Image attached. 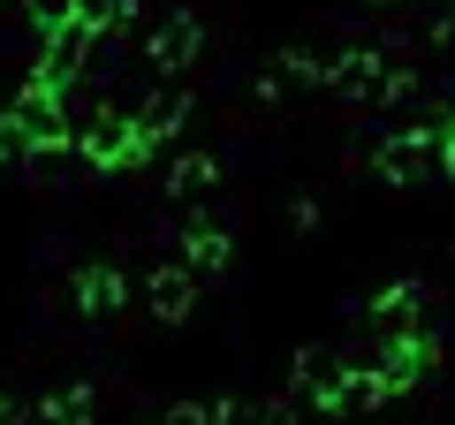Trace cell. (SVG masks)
I'll return each mask as SVG.
<instances>
[{
  "label": "cell",
  "mask_w": 455,
  "mask_h": 425,
  "mask_svg": "<svg viewBox=\"0 0 455 425\" xmlns=\"http://www.w3.org/2000/svg\"><path fill=\"white\" fill-rule=\"evenodd\" d=\"M23 8H31L38 38H53V31H61V23H68V16H76V0H23Z\"/></svg>",
  "instance_id": "cell-11"
},
{
  "label": "cell",
  "mask_w": 455,
  "mask_h": 425,
  "mask_svg": "<svg viewBox=\"0 0 455 425\" xmlns=\"http://www.w3.org/2000/svg\"><path fill=\"white\" fill-rule=\"evenodd\" d=\"M228 266V236L212 229V221H182V274H220Z\"/></svg>",
  "instance_id": "cell-5"
},
{
  "label": "cell",
  "mask_w": 455,
  "mask_h": 425,
  "mask_svg": "<svg viewBox=\"0 0 455 425\" xmlns=\"http://www.w3.org/2000/svg\"><path fill=\"white\" fill-rule=\"evenodd\" d=\"M145 304H152V319H167V327H175L182 311L197 304V281L182 274V266H160V274L145 281Z\"/></svg>",
  "instance_id": "cell-6"
},
{
  "label": "cell",
  "mask_w": 455,
  "mask_h": 425,
  "mask_svg": "<svg viewBox=\"0 0 455 425\" xmlns=\"http://www.w3.org/2000/svg\"><path fill=\"white\" fill-rule=\"evenodd\" d=\"M76 152L92 167H137L145 160V137H137V122H130V107H122V99H107V107H99L92 122H84V137H76Z\"/></svg>",
  "instance_id": "cell-1"
},
{
  "label": "cell",
  "mask_w": 455,
  "mask_h": 425,
  "mask_svg": "<svg viewBox=\"0 0 455 425\" xmlns=\"http://www.w3.org/2000/svg\"><path fill=\"white\" fill-rule=\"evenodd\" d=\"M160 425H205V410H197V403H175V410H167Z\"/></svg>",
  "instance_id": "cell-13"
},
{
  "label": "cell",
  "mask_w": 455,
  "mask_h": 425,
  "mask_svg": "<svg viewBox=\"0 0 455 425\" xmlns=\"http://www.w3.org/2000/svg\"><path fill=\"white\" fill-rule=\"evenodd\" d=\"M0 425H23V403H16V395H0Z\"/></svg>",
  "instance_id": "cell-14"
},
{
  "label": "cell",
  "mask_w": 455,
  "mask_h": 425,
  "mask_svg": "<svg viewBox=\"0 0 455 425\" xmlns=\"http://www.w3.org/2000/svg\"><path fill=\"white\" fill-rule=\"evenodd\" d=\"M379 175H387V182H425V175H433V130H403V137H387V145H379Z\"/></svg>",
  "instance_id": "cell-3"
},
{
  "label": "cell",
  "mask_w": 455,
  "mask_h": 425,
  "mask_svg": "<svg viewBox=\"0 0 455 425\" xmlns=\"http://www.w3.org/2000/svg\"><path fill=\"white\" fill-rule=\"evenodd\" d=\"M130 304V281H122V266H84L76 274V311H92V319H107V311Z\"/></svg>",
  "instance_id": "cell-4"
},
{
  "label": "cell",
  "mask_w": 455,
  "mask_h": 425,
  "mask_svg": "<svg viewBox=\"0 0 455 425\" xmlns=\"http://www.w3.org/2000/svg\"><path fill=\"white\" fill-rule=\"evenodd\" d=\"M326 76H334L341 92H372V84H379V53H372V46H357V53H341Z\"/></svg>",
  "instance_id": "cell-9"
},
{
  "label": "cell",
  "mask_w": 455,
  "mask_h": 425,
  "mask_svg": "<svg viewBox=\"0 0 455 425\" xmlns=\"http://www.w3.org/2000/svg\"><path fill=\"white\" fill-rule=\"evenodd\" d=\"M182 61H197V16H167L152 38V68H182Z\"/></svg>",
  "instance_id": "cell-7"
},
{
  "label": "cell",
  "mask_w": 455,
  "mask_h": 425,
  "mask_svg": "<svg viewBox=\"0 0 455 425\" xmlns=\"http://www.w3.org/2000/svg\"><path fill=\"white\" fill-rule=\"evenodd\" d=\"M92 403H99L92 388H53L46 403H38V418H46V425H92V418H99Z\"/></svg>",
  "instance_id": "cell-8"
},
{
  "label": "cell",
  "mask_w": 455,
  "mask_h": 425,
  "mask_svg": "<svg viewBox=\"0 0 455 425\" xmlns=\"http://www.w3.org/2000/svg\"><path fill=\"white\" fill-rule=\"evenodd\" d=\"M425 365H433V342H425L418 327H403V334L379 342V365H372V373H379V388H387V395H403L410 380H425Z\"/></svg>",
  "instance_id": "cell-2"
},
{
  "label": "cell",
  "mask_w": 455,
  "mask_h": 425,
  "mask_svg": "<svg viewBox=\"0 0 455 425\" xmlns=\"http://www.w3.org/2000/svg\"><path fill=\"white\" fill-rule=\"evenodd\" d=\"M212 175H220V167H212L205 152H190V160L167 167V190H175V197H182V190H212Z\"/></svg>",
  "instance_id": "cell-10"
},
{
  "label": "cell",
  "mask_w": 455,
  "mask_h": 425,
  "mask_svg": "<svg viewBox=\"0 0 455 425\" xmlns=\"http://www.w3.org/2000/svg\"><path fill=\"white\" fill-rule=\"evenodd\" d=\"M23 152H31V145H23V130H16V115H0V167H16Z\"/></svg>",
  "instance_id": "cell-12"
}]
</instances>
